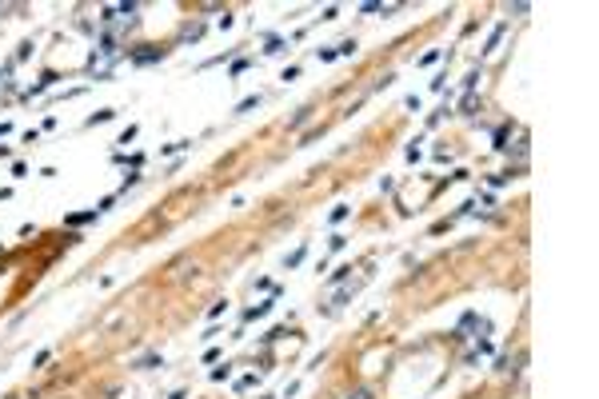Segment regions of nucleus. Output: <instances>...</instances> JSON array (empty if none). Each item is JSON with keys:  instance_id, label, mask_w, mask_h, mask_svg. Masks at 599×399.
Returning <instances> with one entry per match:
<instances>
[{"instance_id": "f257e3e1", "label": "nucleus", "mask_w": 599, "mask_h": 399, "mask_svg": "<svg viewBox=\"0 0 599 399\" xmlns=\"http://www.w3.org/2000/svg\"><path fill=\"white\" fill-rule=\"evenodd\" d=\"M268 308H272V304H256V308H248V319H256V316H264Z\"/></svg>"}]
</instances>
